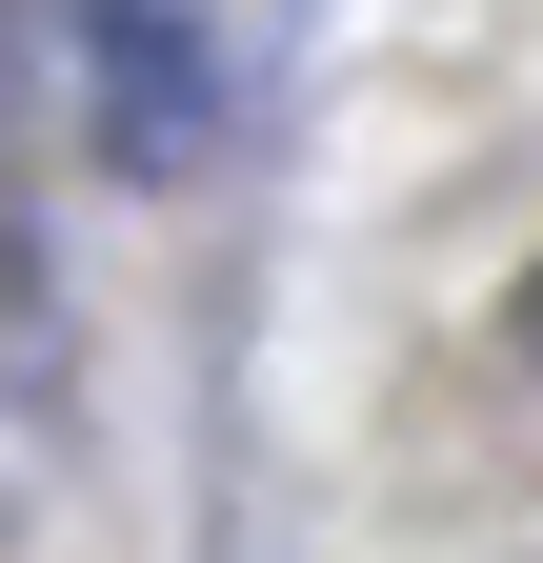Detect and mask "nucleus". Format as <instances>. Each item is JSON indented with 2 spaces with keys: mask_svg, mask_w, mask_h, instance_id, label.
Listing matches in <instances>:
<instances>
[{
  "mask_svg": "<svg viewBox=\"0 0 543 563\" xmlns=\"http://www.w3.org/2000/svg\"><path fill=\"white\" fill-rule=\"evenodd\" d=\"M81 101H101V162L121 181H181L242 101V41L222 0H81Z\"/></svg>",
  "mask_w": 543,
  "mask_h": 563,
  "instance_id": "obj_1",
  "label": "nucleus"
},
{
  "mask_svg": "<svg viewBox=\"0 0 543 563\" xmlns=\"http://www.w3.org/2000/svg\"><path fill=\"white\" fill-rule=\"evenodd\" d=\"M523 363H543V262H523Z\"/></svg>",
  "mask_w": 543,
  "mask_h": 563,
  "instance_id": "obj_2",
  "label": "nucleus"
}]
</instances>
